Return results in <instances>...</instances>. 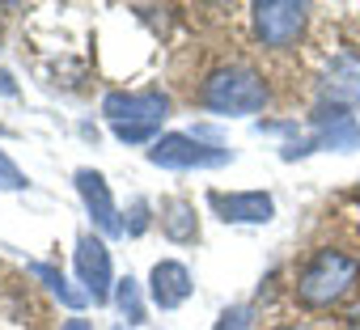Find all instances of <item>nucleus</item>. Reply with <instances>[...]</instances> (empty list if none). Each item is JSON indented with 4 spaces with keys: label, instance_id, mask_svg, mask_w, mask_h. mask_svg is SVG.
Returning a JSON list of instances; mask_svg holds the SVG:
<instances>
[{
    "label": "nucleus",
    "instance_id": "1",
    "mask_svg": "<svg viewBox=\"0 0 360 330\" xmlns=\"http://www.w3.org/2000/svg\"><path fill=\"white\" fill-rule=\"evenodd\" d=\"M360 284V258L347 254V250H335V246H322L314 250L301 267H297V279H292V301L301 309H330L339 301H347Z\"/></svg>",
    "mask_w": 360,
    "mask_h": 330
},
{
    "label": "nucleus",
    "instance_id": "2",
    "mask_svg": "<svg viewBox=\"0 0 360 330\" xmlns=\"http://www.w3.org/2000/svg\"><path fill=\"white\" fill-rule=\"evenodd\" d=\"M267 98H271L267 81L246 64H225L208 72L200 85V106L212 114H255L267 106Z\"/></svg>",
    "mask_w": 360,
    "mask_h": 330
},
{
    "label": "nucleus",
    "instance_id": "3",
    "mask_svg": "<svg viewBox=\"0 0 360 330\" xmlns=\"http://www.w3.org/2000/svg\"><path fill=\"white\" fill-rule=\"evenodd\" d=\"M305 5L297 0H263V5L250 9V22H255V39L271 51H288L297 47V39L305 34Z\"/></svg>",
    "mask_w": 360,
    "mask_h": 330
},
{
    "label": "nucleus",
    "instance_id": "4",
    "mask_svg": "<svg viewBox=\"0 0 360 330\" xmlns=\"http://www.w3.org/2000/svg\"><path fill=\"white\" fill-rule=\"evenodd\" d=\"M314 136L301 140V144H288L284 148V161L292 157H305V152H318V148H335V152H356L360 148V127L347 110H335V106H322L314 119Z\"/></svg>",
    "mask_w": 360,
    "mask_h": 330
},
{
    "label": "nucleus",
    "instance_id": "5",
    "mask_svg": "<svg viewBox=\"0 0 360 330\" xmlns=\"http://www.w3.org/2000/svg\"><path fill=\"white\" fill-rule=\"evenodd\" d=\"M102 114L110 119V127H161L169 119V98L161 89H144V93H106L102 98Z\"/></svg>",
    "mask_w": 360,
    "mask_h": 330
},
{
    "label": "nucleus",
    "instance_id": "6",
    "mask_svg": "<svg viewBox=\"0 0 360 330\" xmlns=\"http://www.w3.org/2000/svg\"><path fill=\"white\" fill-rule=\"evenodd\" d=\"M148 161L153 165H165V170H204V165H225L229 161V148H208L195 136H178L174 131V136L153 140Z\"/></svg>",
    "mask_w": 360,
    "mask_h": 330
},
{
    "label": "nucleus",
    "instance_id": "7",
    "mask_svg": "<svg viewBox=\"0 0 360 330\" xmlns=\"http://www.w3.org/2000/svg\"><path fill=\"white\" fill-rule=\"evenodd\" d=\"M318 93L335 110L360 106V55H352V51L330 55L326 68H322V77H318Z\"/></svg>",
    "mask_w": 360,
    "mask_h": 330
},
{
    "label": "nucleus",
    "instance_id": "8",
    "mask_svg": "<svg viewBox=\"0 0 360 330\" xmlns=\"http://www.w3.org/2000/svg\"><path fill=\"white\" fill-rule=\"evenodd\" d=\"M208 204L221 212V220H233V225H267L276 216V199L267 191H212Z\"/></svg>",
    "mask_w": 360,
    "mask_h": 330
},
{
    "label": "nucleus",
    "instance_id": "9",
    "mask_svg": "<svg viewBox=\"0 0 360 330\" xmlns=\"http://www.w3.org/2000/svg\"><path fill=\"white\" fill-rule=\"evenodd\" d=\"M77 271H81L85 296L110 301V284H115V275H110V250L98 237H89V233L77 242Z\"/></svg>",
    "mask_w": 360,
    "mask_h": 330
},
{
    "label": "nucleus",
    "instance_id": "10",
    "mask_svg": "<svg viewBox=\"0 0 360 330\" xmlns=\"http://www.w3.org/2000/svg\"><path fill=\"white\" fill-rule=\"evenodd\" d=\"M77 191H81L89 216H94V225H98L106 237H119V233H123V220H119V208H115V199H110L106 178H102L98 170H77Z\"/></svg>",
    "mask_w": 360,
    "mask_h": 330
},
{
    "label": "nucleus",
    "instance_id": "11",
    "mask_svg": "<svg viewBox=\"0 0 360 330\" xmlns=\"http://www.w3.org/2000/svg\"><path fill=\"white\" fill-rule=\"evenodd\" d=\"M191 271L183 267V263H174V258H161L157 267H153V275H148V292H153V301L161 305V309H178L187 296H191Z\"/></svg>",
    "mask_w": 360,
    "mask_h": 330
},
{
    "label": "nucleus",
    "instance_id": "12",
    "mask_svg": "<svg viewBox=\"0 0 360 330\" xmlns=\"http://www.w3.org/2000/svg\"><path fill=\"white\" fill-rule=\"evenodd\" d=\"M161 233H165L169 242H195V237H200L195 208H191V204H183V199L161 204Z\"/></svg>",
    "mask_w": 360,
    "mask_h": 330
},
{
    "label": "nucleus",
    "instance_id": "13",
    "mask_svg": "<svg viewBox=\"0 0 360 330\" xmlns=\"http://www.w3.org/2000/svg\"><path fill=\"white\" fill-rule=\"evenodd\" d=\"M30 271H34V275H39V279H43V284H47V288H51V292H56V296H60V301L68 305V309H81V305H85V292L68 288L64 271H56L51 263H30Z\"/></svg>",
    "mask_w": 360,
    "mask_h": 330
},
{
    "label": "nucleus",
    "instance_id": "14",
    "mask_svg": "<svg viewBox=\"0 0 360 330\" xmlns=\"http://www.w3.org/2000/svg\"><path fill=\"white\" fill-rule=\"evenodd\" d=\"M115 305H119V313L127 317V326H140V322H144V301H140V288H136L131 275L119 279V288H115Z\"/></svg>",
    "mask_w": 360,
    "mask_h": 330
},
{
    "label": "nucleus",
    "instance_id": "15",
    "mask_svg": "<svg viewBox=\"0 0 360 330\" xmlns=\"http://www.w3.org/2000/svg\"><path fill=\"white\" fill-rule=\"evenodd\" d=\"M26 187H30V178L18 170V161L0 148V191H26Z\"/></svg>",
    "mask_w": 360,
    "mask_h": 330
},
{
    "label": "nucleus",
    "instance_id": "16",
    "mask_svg": "<svg viewBox=\"0 0 360 330\" xmlns=\"http://www.w3.org/2000/svg\"><path fill=\"white\" fill-rule=\"evenodd\" d=\"M217 330H255V309L250 305H238V309H225Z\"/></svg>",
    "mask_w": 360,
    "mask_h": 330
},
{
    "label": "nucleus",
    "instance_id": "17",
    "mask_svg": "<svg viewBox=\"0 0 360 330\" xmlns=\"http://www.w3.org/2000/svg\"><path fill=\"white\" fill-rule=\"evenodd\" d=\"M110 131H115V140H123V144H144V140L157 136V127H110Z\"/></svg>",
    "mask_w": 360,
    "mask_h": 330
},
{
    "label": "nucleus",
    "instance_id": "18",
    "mask_svg": "<svg viewBox=\"0 0 360 330\" xmlns=\"http://www.w3.org/2000/svg\"><path fill=\"white\" fill-rule=\"evenodd\" d=\"M148 208H144V199H136V208H131V225H127V233L136 237V233H144V225H148V216H144Z\"/></svg>",
    "mask_w": 360,
    "mask_h": 330
},
{
    "label": "nucleus",
    "instance_id": "19",
    "mask_svg": "<svg viewBox=\"0 0 360 330\" xmlns=\"http://www.w3.org/2000/svg\"><path fill=\"white\" fill-rule=\"evenodd\" d=\"M0 93H5V98H13V93H18V85H13V77H9L5 68H0Z\"/></svg>",
    "mask_w": 360,
    "mask_h": 330
},
{
    "label": "nucleus",
    "instance_id": "20",
    "mask_svg": "<svg viewBox=\"0 0 360 330\" xmlns=\"http://www.w3.org/2000/svg\"><path fill=\"white\" fill-rule=\"evenodd\" d=\"M60 330H94V326H89V322H85V317H72V322H64V326H60Z\"/></svg>",
    "mask_w": 360,
    "mask_h": 330
},
{
    "label": "nucleus",
    "instance_id": "21",
    "mask_svg": "<svg viewBox=\"0 0 360 330\" xmlns=\"http://www.w3.org/2000/svg\"><path fill=\"white\" fill-rule=\"evenodd\" d=\"M347 330H360V305H356V309L347 313Z\"/></svg>",
    "mask_w": 360,
    "mask_h": 330
},
{
    "label": "nucleus",
    "instance_id": "22",
    "mask_svg": "<svg viewBox=\"0 0 360 330\" xmlns=\"http://www.w3.org/2000/svg\"><path fill=\"white\" fill-rule=\"evenodd\" d=\"M280 330H314V326H280Z\"/></svg>",
    "mask_w": 360,
    "mask_h": 330
},
{
    "label": "nucleus",
    "instance_id": "23",
    "mask_svg": "<svg viewBox=\"0 0 360 330\" xmlns=\"http://www.w3.org/2000/svg\"><path fill=\"white\" fill-rule=\"evenodd\" d=\"M119 330H127V326H119Z\"/></svg>",
    "mask_w": 360,
    "mask_h": 330
}]
</instances>
